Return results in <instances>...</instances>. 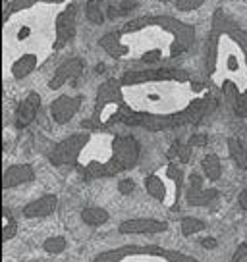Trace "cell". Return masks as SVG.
Returning a JSON list of instances; mask_svg holds the SVG:
<instances>
[{"label":"cell","mask_w":247,"mask_h":262,"mask_svg":"<svg viewBox=\"0 0 247 262\" xmlns=\"http://www.w3.org/2000/svg\"><path fill=\"white\" fill-rule=\"evenodd\" d=\"M123 125L162 131L197 123L218 102L205 83L191 81L188 72L172 68L133 70L120 77Z\"/></svg>","instance_id":"1"},{"label":"cell","mask_w":247,"mask_h":262,"mask_svg":"<svg viewBox=\"0 0 247 262\" xmlns=\"http://www.w3.org/2000/svg\"><path fill=\"white\" fill-rule=\"evenodd\" d=\"M72 0H14L4 10V60L14 79H24L56 49L58 14Z\"/></svg>","instance_id":"2"},{"label":"cell","mask_w":247,"mask_h":262,"mask_svg":"<svg viewBox=\"0 0 247 262\" xmlns=\"http://www.w3.org/2000/svg\"><path fill=\"white\" fill-rule=\"evenodd\" d=\"M193 41V25L170 16H145L128 21L118 31L107 33L99 45L114 60H135L153 66L183 54Z\"/></svg>","instance_id":"3"},{"label":"cell","mask_w":247,"mask_h":262,"mask_svg":"<svg viewBox=\"0 0 247 262\" xmlns=\"http://www.w3.org/2000/svg\"><path fill=\"white\" fill-rule=\"evenodd\" d=\"M207 77L234 112L247 120V33L216 10L207 49Z\"/></svg>","instance_id":"4"},{"label":"cell","mask_w":247,"mask_h":262,"mask_svg":"<svg viewBox=\"0 0 247 262\" xmlns=\"http://www.w3.org/2000/svg\"><path fill=\"white\" fill-rule=\"evenodd\" d=\"M139 143L130 135L112 133H85L75 168H79L85 178H105L122 170L133 168L139 160Z\"/></svg>","instance_id":"5"},{"label":"cell","mask_w":247,"mask_h":262,"mask_svg":"<svg viewBox=\"0 0 247 262\" xmlns=\"http://www.w3.org/2000/svg\"><path fill=\"white\" fill-rule=\"evenodd\" d=\"M93 262H197V258L178 251L160 249V247L130 245L100 253Z\"/></svg>","instance_id":"6"},{"label":"cell","mask_w":247,"mask_h":262,"mask_svg":"<svg viewBox=\"0 0 247 262\" xmlns=\"http://www.w3.org/2000/svg\"><path fill=\"white\" fill-rule=\"evenodd\" d=\"M166 173V170H164ZM166 180H168V176H166ZM162 176H158V173H151L145 178V189H147V193L155 201L158 203H162V205L170 206L172 210H178V203H180V196H181V187L178 185H170L168 187V181H166Z\"/></svg>","instance_id":"7"},{"label":"cell","mask_w":247,"mask_h":262,"mask_svg":"<svg viewBox=\"0 0 247 262\" xmlns=\"http://www.w3.org/2000/svg\"><path fill=\"white\" fill-rule=\"evenodd\" d=\"M220 191L218 189H207L203 176L199 172H191L188 178V189H186V203L190 206H213L218 203Z\"/></svg>","instance_id":"8"},{"label":"cell","mask_w":247,"mask_h":262,"mask_svg":"<svg viewBox=\"0 0 247 262\" xmlns=\"http://www.w3.org/2000/svg\"><path fill=\"white\" fill-rule=\"evenodd\" d=\"M77 31V6L70 2L66 8L58 14L56 19V49L66 47L75 37Z\"/></svg>","instance_id":"9"},{"label":"cell","mask_w":247,"mask_h":262,"mask_svg":"<svg viewBox=\"0 0 247 262\" xmlns=\"http://www.w3.org/2000/svg\"><path fill=\"white\" fill-rule=\"evenodd\" d=\"M83 135L85 133H75L72 137H68L66 141L58 143L50 152V162L54 166H75V160H77V155H79V148L83 143Z\"/></svg>","instance_id":"10"},{"label":"cell","mask_w":247,"mask_h":262,"mask_svg":"<svg viewBox=\"0 0 247 262\" xmlns=\"http://www.w3.org/2000/svg\"><path fill=\"white\" fill-rule=\"evenodd\" d=\"M168 229V222L157 218H132L123 220L118 226V231L123 235H135V233H162Z\"/></svg>","instance_id":"11"},{"label":"cell","mask_w":247,"mask_h":262,"mask_svg":"<svg viewBox=\"0 0 247 262\" xmlns=\"http://www.w3.org/2000/svg\"><path fill=\"white\" fill-rule=\"evenodd\" d=\"M83 74V60L81 58H70L64 64H60L56 68V72L52 75V79L49 81V89L56 91L62 85H66L68 81H74L77 77H81Z\"/></svg>","instance_id":"12"},{"label":"cell","mask_w":247,"mask_h":262,"mask_svg":"<svg viewBox=\"0 0 247 262\" xmlns=\"http://www.w3.org/2000/svg\"><path fill=\"white\" fill-rule=\"evenodd\" d=\"M81 106V97H68L62 95L50 104V116L56 123H68Z\"/></svg>","instance_id":"13"},{"label":"cell","mask_w":247,"mask_h":262,"mask_svg":"<svg viewBox=\"0 0 247 262\" xmlns=\"http://www.w3.org/2000/svg\"><path fill=\"white\" fill-rule=\"evenodd\" d=\"M39 108H41V97H39V93L31 91V93H29V95L19 102V106H17V112H16V125L17 127H19V129L27 127V125L37 118Z\"/></svg>","instance_id":"14"},{"label":"cell","mask_w":247,"mask_h":262,"mask_svg":"<svg viewBox=\"0 0 247 262\" xmlns=\"http://www.w3.org/2000/svg\"><path fill=\"white\" fill-rule=\"evenodd\" d=\"M58 208V196L56 195H45L35 199L31 203L24 206V216L25 218H49L56 212Z\"/></svg>","instance_id":"15"},{"label":"cell","mask_w":247,"mask_h":262,"mask_svg":"<svg viewBox=\"0 0 247 262\" xmlns=\"http://www.w3.org/2000/svg\"><path fill=\"white\" fill-rule=\"evenodd\" d=\"M35 178L33 168L29 164H16V166H10L8 170L4 172L2 178V187H17V185H24L27 181H31Z\"/></svg>","instance_id":"16"},{"label":"cell","mask_w":247,"mask_h":262,"mask_svg":"<svg viewBox=\"0 0 247 262\" xmlns=\"http://www.w3.org/2000/svg\"><path fill=\"white\" fill-rule=\"evenodd\" d=\"M191 150L193 145L190 141H174L168 148V160L176 164H188L191 158Z\"/></svg>","instance_id":"17"},{"label":"cell","mask_w":247,"mask_h":262,"mask_svg":"<svg viewBox=\"0 0 247 262\" xmlns=\"http://www.w3.org/2000/svg\"><path fill=\"white\" fill-rule=\"evenodd\" d=\"M108 218H110V214L100 206H87L81 210V220L91 228H99L102 224H107Z\"/></svg>","instance_id":"18"},{"label":"cell","mask_w":247,"mask_h":262,"mask_svg":"<svg viewBox=\"0 0 247 262\" xmlns=\"http://www.w3.org/2000/svg\"><path fill=\"white\" fill-rule=\"evenodd\" d=\"M201 168H203V173H205L207 178L211 181H218L222 178V162H220V158L218 155H207L203 160H201Z\"/></svg>","instance_id":"19"},{"label":"cell","mask_w":247,"mask_h":262,"mask_svg":"<svg viewBox=\"0 0 247 262\" xmlns=\"http://www.w3.org/2000/svg\"><path fill=\"white\" fill-rule=\"evenodd\" d=\"M228 152H230V158L236 162L239 170H247V150L243 148L241 141L232 137L228 139Z\"/></svg>","instance_id":"20"},{"label":"cell","mask_w":247,"mask_h":262,"mask_svg":"<svg viewBox=\"0 0 247 262\" xmlns=\"http://www.w3.org/2000/svg\"><path fill=\"white\" fill-rule=\"evenodd\" d=\"M102 4L105 0H89L85 4V16L91 24L95 25H102L105 24V17H107V10H102Z\"/></svg>","instance_id":"21"},{"label":"cell","mask_w":247,"mask_h":262,"mask_svg":"<svg viewBox=\"0 0 247 262\" xmlns=\"http://www.w3.org/2000/svg\"><path fill=\"white\" fill-rule=\"evenodd\" d=\"M16 233H17L16 218H12L10 210L4 206V208H2V241L6 243V241H10Z\"/></svg>","instance_id":"22"},{"label":"cell","mask_w":247,"mask_h":262,"mask_svg":"<svg viewBox=\"0 0 247 262\" xmlns=\"http://www.w3.org/2000/svg\"><path fill=\"white\" fill-rule=\"evenodd\" d=\"M180 226H181V233H183L186 237H190L193 233H199V231L205 229V222L195 218V216H186V218L180 222Z\"/></svg>","instance_id":"23"},{"label":"cell","mask_w":247,"mask_h":262,"mask_svg":"<svg viewBox=\"0 0 247 262\" xmlns=\"http://www.w3.org/2000/svg\"><path fill=\"white\" fill-rule=\"evenodd\" d=\"M68 241L62 235H52V237H47L45 243H43V249L50 254H60L64 249H66Z\"/></svg>","instance_id":"24"},{"label":"cell","mask_w":247,"mask_h":262,"mask_svg":"<svg viewBox=\"0 0 247 262\" xmlns=\"http://www.w3.org/2000/svg\"><path fill=\"white\" fill-rule=\"evenodd\" d=\"M205 4V0H176V8L180 12H193L201 8Z\"/></svg>","instance_id":"25"},{"label":"cell","mask_w":247,"mask_h":262,"mask_svg":"<svg viewBox=\"0 0 247 262\" xmlns=\"http://www.w3.org/2000/svg\"><path fill=\"white\" fill-rule=\"evenodd\" d=\"M133 189H135V183H133V180H122L120 183H118V191L122 193V195H130V193H133Z\"/></svg>","instance_id":"26"},{"label":"cell","mask_w":247,"mask_h":262,"mask_svg":"<svg viewBox=\"0 0 247 262\" xmlns=\"http://www.w3.org/2000/svg\"><path fill=\"white\" fill-rule=\"evenodd\" d=\"M137 6H139L137 0H122V2H120V12H122V16H126V14H130V12L135 10Z\"/></svg>","instance_id":"27"},{"label":"cell","mask_w":247,"mask_h":262,"mask_svg":"<svg viewBox=\"0 0 247 262\" xmlns=\"http://www.w3.org/2000/svg\"><path fill=\"white\" fill-rule=\"evenodd\" d=\"M241 260H247V243H241L238 247V251L234 253V256H232V262H241Z\"/></svg>","instance_id":"28"},{"label":"cell","mask_w":247,"mask_h":262,"mask_svg":"<svg viewBox=\"0 0 247 262\" xmlns=\"http://www.w3.org/2000/svg\"><path fill=\"white\" fill-rule=\"evenodd\" d=\"M199 243H201V247H203V249H207V251H213V249H216V247H218V241H216L214 237H203Z\"/></svg>","instance_id":"29"},{"label":"cell","mask_w":247,"mask_h":262,"mask_svg":"<svg viewBox=\"0 0 247 262\" xmlns=\"http://www.w3.org/2000/svg\"><path fill=\"white\" fill-rule=\"evenodd\" d=\"M193 145V148L195 147H203V145H207V135H193V137H190L188 139Z\"/></svg>","instance_id":"30"},{"label":"cell","mask_w":247,"mask_h":262,"mask_svg":"<svg viewBox=\"0 0 247 262\" xmlns=\"http://www.w3.org/2000/svg\"><path fill=\"white\" fill-rule=\"evenodd\" d=\"M238 205L241 210H247V189H243L238 196Z\"/></svg>","instance_id":"31"},{"label":"cell","mask_w":247,"mask_h":262,"mask_svg":"<svg viewBox=\"0 0 247 262\" xmlns=\"http://www.w3.org/2000/svg\"><path fill=\"white\" fill-rule=\"evenodd\" d=\"M97 72H99V74H102V72H105V66H102V64L97 66Z\"/></svg>","instance_id":"32"},{"label":"cell","mask_w":247,"mask_h":262,"mask_svg":"<svg viewBox=\"0 0 247 262\" xmlns=\"http://www.w3.org/2000/svg\"><path fill=\"white\" fill-rule=\"evenodd\" d=\"M160 2H172V0H160Z\"/></svg>","instance_id":"33"}]
</instances>
